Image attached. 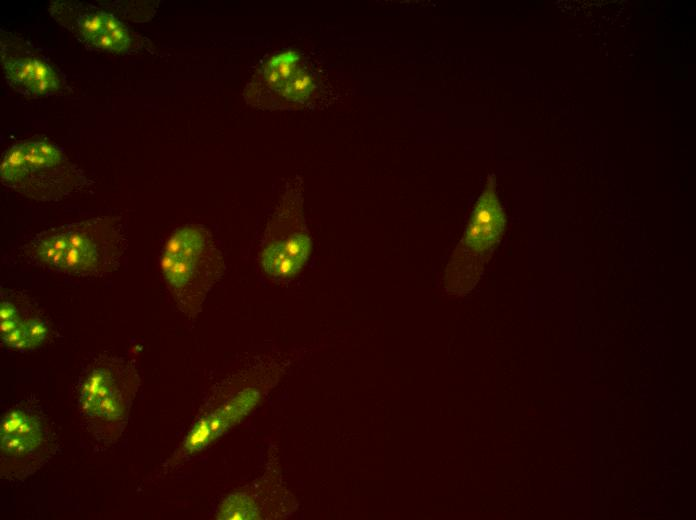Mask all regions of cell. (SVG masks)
<instances>
[{"label": "cell", "instance_id": "2", "mask_svg": "<svg viewBox=\"0 0 696 520\" xmlns=\"http://www.w3.org/2000/svg\"><path fill=\"white\" fill-rule=\"evenodd\" d=\"M160 270L178 308L193 317L212 287L221 278L225 264L212 233L203 225L178 227L165 242Z\"/></svg>", "mask_w": 696, "mask_h": 520}, {"label": "cell", "instance_id": "6", "mask_svg": "<svg viewBox=\"0 0 696 520\" xmlns=\"http://www.w3.org/2000/svg\"><path fill=\"white\" fill-rule=\"evenodd\" d=\"M65 225L66 249L59 272L102 276L119 267L127 246L125 228L119 217H95Z\"/></svg>", "mask_w": 696, "mask_h": 520}, {"label": "cell", "instance_id": "3", "mask_svg": "<svg viewBox=\"0 0 696 520\" xmlns=\"http://www.w3.org/2000/svg\"><path fill=\"white\" fill-rule=\"evenodd\" d=\"M0 178L3 185L41 201L61 200L87 183L60 147L37 137L18 141L2 153Z\"/></svg>", "mask_w": 696, "mask_h": 520}, {"label": "cell", "instance_id": "10", "mask_svg": "<svg viewBox=\"0 0 696 520\" xmlns=\"http://www.w3.org/2000/svg\"><path fill=\"white\" fill-rule=\"evenodd\" d=\"M51 334V325L27 295L2 291L0 300L1 344L14 351L38 348Z\"/></svg>", "mask_w": 696, "mask_h": 520}, {"label": "cell", "instance_id": "11", "mask_svg": "<svg viewBox=\"0 0 696 520\" xmlns=\"http://www.w3.org/2000/svg\"><path fill=\"white\" fill-rule=\"evenodd\" d=\"M299 52L286 49L268 56L245 87L244 97L250 105L270 109L278 91L301 66Z\"/></svg>", "mask_w": 696, "mask_h": 520}, {"label": "cell", "instance_id": "8", "mask_svg": "<svg viewBox=\"0 0 696 520\" xmlns=\"http://www.w3.org/2000/svg\"><path fill=\"white\" fill-rule=\"evenodd\" d=\"M50 13L88 48L131 53L142 47L140 36L114 11L101 5L56 1L51 4Z\"/></svg>", "mask_w": 696, "mask_h": 520}, {"label": "cell", "instance_id": "9", "mask_svg": "<svg viewBox=\"0 0 696 520\" xmlns=\"http://www.w3.org/2000/svg\"><path fill=\"white\" fill-rule=\"evenodd\" d=\"M0 56L5 79L17 92L49 96L61 91L59 71L21 37L1 30Z\"/></svg>", "mask_w": 696, "mask_h": 520}, {"label": "cell", "instance_id": "1", "mask_svg": "<svg viewBox=\"0 0 696 520\" xmlns=\"http://www.w3.org/2000/svg\"><path fill=\"white\" fill-rule=\"evenodd\" d=\"M140 387L136 363L100 355L78 376L76 400L80 419L97 443L115 444L124 432Z\"/></svg>", "mask_w": 696, "mask_h": 520}, {"label": "cell", "instance_id": "4", "mask_svg": "<svg viewBox=\"0 0 696 520\" xmlns=\"http://www.w3.org/2000/svg\"><path fill=\"white\" fill-rule=\"evenodd\" d=\"M58 450L57 435L41 405L21 400L0 420V475L18 484L46 465Z\"/></svg>", "mask_w": 696, "mask_h": 520}, {"label": "cell", "instance_id": "7", "mask_svg": "<svg viewBox=\"0 0 696 520\" xmlns=\"http://www.w3.org/2000/svg\"><path fill=\"white\" fill-rule=\"evenodd\" d=\"M504 227L505 217L496 208L480 205L473 209L445 269L444 286L449 294L463 295L476 285Z\"/></svg>", "mask_w": 696, "mask_h": 520}, {"label": "cell", "instance_id": "12", "mask_svg": "<svg viewBox=\"0 0 696 520\" xmlns=\"http://www.w3.org/2000/svg\"><path fill=\"white\" fill-rule=\"evenodd\" d=\"M66 225L38 233L23 248L24 257L32 264L60 271L66 249Z\"/></svg>", "mask_w": 696, "mask_h": 520}, {"label": "cell", "instance_id": "13", "mask_svg": "<svg viewBox=\"0 0 696 520\" xmlns=\"http://www.w3.org/2000/svg\"><path fill=\"white\" fill-rule=\"evenodd\" d=\"M315 86L314 76L300 66L278 91L270 109H301L309 102Z\"/></svg>", "mask_w": 696, "mask_h": 520}, {"label": "cell", "instance_id": "5", "mask_svg": "<svg viewBox=\"0 0 696 520\" xmlns=\"http://www.w3.org/2000/svg\"><path fill=\"white\" fill-rule=\"evenodd\" d=\"M301 187L289 185L267 224L259 251V263L275 281H288L305 267L311 253Z\"/></svg>", "mask_w": 696, "mask_h": 520}]
</instances>
